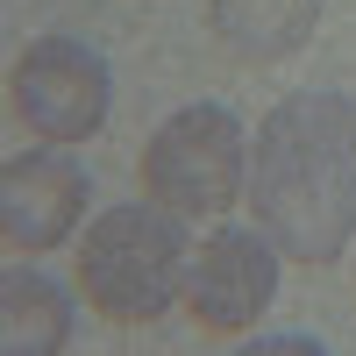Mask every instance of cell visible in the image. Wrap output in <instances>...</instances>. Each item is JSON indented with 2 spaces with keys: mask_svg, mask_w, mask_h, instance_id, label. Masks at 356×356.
<instances>
[{
  "mask_svg": "<svg viewBox=\"0 0 356 356\" xmlns=\"http://www.w3.org/2000/svg\"><path fill=\"white\" fill-rule=\"evenodd\" d=\"M250 214L278 257L335 264L356 235V100L349 93H285L257 129Z\"/></svg>",
  "mask_w": 356,
  "mask_h": 356,
  "instance_id": "cell-1",
  "label": "cell"
},
{
  "mask_svg": "<svg viewBox=\"0 0 356 356\" xmlns=\"http://www.w3.org/2000/svg\"><path fill=\"white\" fill-rule=\"evenodd\" d=\"M186 271H193V257H186V235H178V214L157 200L107 207L79 243V292L114 328L164 321L171 300L186 292Z\"/></svg>",
  "mask_w": 356,
  "mask_h": 356,
  "instance_id": "cell-2",
  "label": "cell"
},
{
  "mask_svg": "<svg viewBox=\"0 0 356 356\" xmlns=\"http://www.w3.org/2000/svg\"><path fill=\"white\" fill-rule=\"evenodd\" d=\"M136 178H143V200L171 207L178 221H221L228 207L250 193V136L214 100L178 107L171 122L143 143Z\"/></svg>",
  "mask_w": 356,
  "mask_h": 356,
  "instance_id": "cell-3",
  "label": "cell"
},
{
  "mask_svg": "<svg viewBox=\"0 0 356 356\" xmlns=\"http://www.w3.org/2000/svg\"><path fill=\"white\" fill-rule=\"evenodd\" d=\"M107 100H114V79L100 65V50H86L79 36H36L15 57V79H8V107L29 136L43 143H86L107 129Z\"/></svg>",
  "mask_w": 356,
  "mask_h": 356,
  "instance_id": "cell-4",
  "label": "cell"
},
{
  "mask_svg": "<svg viewBox=\"0 0 356 356\" xmlns=\"http://www.w3.org/2000/svg\"><path fill=\"white\" fill-rule=\"evenodd\" d=\"M278 300V243L264 228H214L186 271V307L200 335H243Z\"/></svg>",
  "mask_w": 356,
  "mask_h": 356,
  "instance_id": "cell-5",
  "label": "cell"
},
{
  "mask_svg": "<svg viewBox=\"0 0 356 356\" xmlns=\"http://www.w3.org/2000/svg\"><path fill=\"white\" fill-rule=\"evenodd\" d=\"M86 221V164L72 157V143H43L22 150L0 171V235L15 250L43 257L57 243H72V228Z\"/></svg>",
  "mask_w": 356,
  "mask_h": 356,
  "instance_id": "cell-6",
  "label": "cell"
},
{
  "mask_svg": "<svg viewBox=\"0 0 356 356\" xmlns=\"http://www.w3.org/2000/svg\"><path fill=\"white\" fill-rule=\"evenodd\" d=\"M207 29L243 65H285L321 29V0H207Z\"/></svg>",
  "mask_w": 356,
  "mask_h": 356,
  "instance_id": "cell-7",
  "label": "cell"
},
{
  "mask_svg": "<svg viewBox=\"0 0 356 356\" xmlns=\"http://www.w3.org/2000/svg\"><path fill=\"white\" fill-rule=\"evenodd\" d=\"M0 342L15 356H50L72 342V292L43 271H8L0 285Z\"/></svg>",
  "mask_w": 356,
  "mask_h": 356,
  "instance_id": "cell-8",
  "label": "cell"
}]
</instances>
